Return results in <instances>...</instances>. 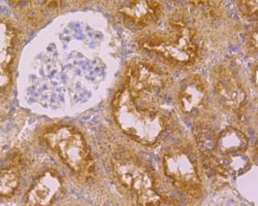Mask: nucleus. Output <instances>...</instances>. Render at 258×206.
<instances>
[{"instance_id":"nucleus-2","label":"nucleus","mask_w":258,"mask_h":206,"mask_svg":"<svg viewBox=\"0 0 258 206\" xmlns=\"http://www.w3.org/2000/svg\"><path fill=\"white\" fill-rule=\"evenodd\" d=\"M168 23L169 33L157 31L149 34L143 38L142 47L175 63H195L203 50V39L199 32L188 26L186 18L180 13L171 15Z\"/></svg>"},{"instance_id":"nucleus-19","label":"nucleus","mask_w":258,"mask_h":206,"mask_svg":"<svg viewBox=\"0 0 258 206\" xmlns=\"http://www.w3.org/2000/svg\"><path fill=\"white\" fill-rule=\"evenodd\" d=\"M248 47L250 50H252L254 53L257 51V29H253L252 32H250L248 37Z\"/></svg>"},{"instance_id":"nucleus-8","label":"nucleus","mask_w":258,"mask_h":206,"mask_svg":"<svg viewBox=\"0 0 258 206\" xmlns=\"http://www.w3.org/2000/svg\"><path fill=\"white\" fill-rule=\"evenodd\" d=\"M162 5L159 2H131L122 6L118 14L123 24L132 30H139L156 23L162 14Z\"/></svg>"},{"instance_id":"nucleus-11","label":"nucleus","mask_w":258,"mask_h":206,"mask_svg":"<svg viewBox=\"0 0 258 206\" xmlns=\"http://www.w3.org/2000/svg\"><path fill=\"white\" fill-rule=\"evenodd\" d=\"M217 165L223 176L238 177L251 168V160L246 152H234L228 154L215 153Z\"/></svg>"},{"instance_id":"nucleus-1","label":"nucleus","mask_w":258,"mask_h":206,"mask_svg":"<svg viewBox=\"0 0 258 206\" xmlns=\"http://www.w3.org/2000/svg\"><path fill=\"white\" fill-rule=\"evenodd\" d=\"M115 120L124 133L136 141L152 146L166 125V119L153 100L136 99L124 87L113 101Z\"/></svg>"},{"instance_id":"nucleus-16","label":"nucleus","mask_w":258,"mask_h":206,"mask_svg":"<svg viewBox=\"0 0 258 206\" xmlns=\"http://www.w3.org/2000/svg\"><path fill=\"white\" fill-rule=\"evenodd\" d=\"M137 195V203L143 206H160L165 205L166 201L157 194L154 189H148L142 191Z\"/></svg>"},{"instance_id":"nucleus-9","label":"nucleus","mask_w":258,"mask_h":206,"mask_svg":"<svg viewBox=\"0 0 258 206\" xmlns=\"http://www.w3.org/2000/svg\"><path fill=\"white\" fill-rule=\"evenodd\" d=\"M62 188L60 176L54 170H47L32 184L26 195V203L33 206H46L53 200Z\"/></svg>"},{"instance_id":"nucleus-18","label":"nucleus","mask_w":258,"mask_h":206,"mask_svg":"<svg viewBox=\"0 0 258 206\" xmlns=\"http://www.w3.org/2000/svg\"><path fill=\"white\" fill-rule=\"evenodd\" d=\"M12 82V73L10 68H2V72H0V88H2L3 92L11 85Z\"/></svg>"},{"instance_id":"nucleus-10","label":"nucleus","mask_w":258,"mask_h":206,"mask_svg":"<svg viewBox=\"0 0 258 206\" xmlns=\"http://www.w3.org/2000/svg\"><path fill=\"white\" fill-rule=\"evenodd\" d=\"M207 97V88L200 75L187 77L180 88L178 101L181 110L185 114H192L199 111Z\"/></svg>"},{"instance_id":"nucleus-12","label":"nucleus","mask_w":258,"mask_h":206,"mask_svg":"<svg viewBox=\"0 0 258 206\" xmlns=\"http://www.w3.org/2000/svg\"><path fill=\"white\" fill-rule=\"evenodd\" d=\"M248 146L246 134L234 127H226L216 136V154L246 152Z\"/></svg>"},{"instance_id":"nucleus-7","label":"nucleus","mask_w":258,"mask_h":206,"mask_svg":"<svg viewBox=\"0 0 258 206\" xmlns=\"http://www.w3.org/2000/svg\"><path fill=\"white\" fill-rule=\"evenodd\" d=\"M213 82L217 98L223 107L229 110H239L246 101V91L226 66L220 65L214 70Z\"/></svg>"},{"instance_id":"nucleus-14","label":"nucleus","mask_w":258,"mask_h":206,"mask_svg":"<svg viewBox=\"0 0 258 206\" xmlns=\"http://www.w3.org/2000/svg\"><path fill=\"white\" fill-rule=\"evenodd\" d=\"M216 134L205 124H200L195 129V137L203 157L212 156L216 153Z\"/></svg>"},{"instance_id":"nucleus-15","label":"nucleus","mask_w":258,"mask_h":206,"mask_svg":"<svg viewBox=\"0 0 258 206\" xmlns=\"http://www.w3.org/2000/svg\"><path fill=\"white\" fill-rule=\"evenodd\" d=\"M20 184L19 168H4L0 173V194L3 197H11Z\"/></svg>"},{"instance_id":"nucleus-13","label":"nucleus","mask_w":258,"mask_h":206,"mask_svg":"<svg viewBox=\"0 0 258 206\" xmlns=\"http://www.w3.org/2000/svg\"><path fill=\"white\" fill-rule=\"evenodd\" d=\"M2 54H0V64L2 68H9L15 58V38L17 32L13 25L7 20L2 21Z\"/></svg>"},{"instance_id":"nucleus-17","label":"nucleus","mask_w":258,"mask_h":206,"mask_svg":"<svg viewBox=\"0 0 258 206\" xmlns=\"http://www.w3.org/2000/svg\"><path fill=\"white\" fill-rule=\"evenodd\" d=\"M236 4H238V9L243 16L247 18L256 16L258 9L257 2H238Z\"/></svg>"},{"instance_id":"nucleus-5","label":"nucleus","mask_w":258,"mask_h":206,"mask_svg":"<svg viewBox=\"0 0 258 206\" xmlns=\"http://www.w3.org/2000/svg\"><path fill=\"white\" fill-rule=\"evenodd\" d=\"M167 74L146 60H136L128 66L126 88L133 98L153 100L154 94L167 85Z\"/></svg>"},{"instance_id":"nucleus-4","label":"nucleus","mask_w":258,"mask_h":206,"mask_svg":"<svg viewBox=\"0 0 258 206\" xmlns=\"http://www.w3.org/2000/svg\"><path fill=\"white\" fill-rule=\"evenodd\" d=\"M165 174L173 180L175 187L191 198L202 194V181L197 165L190 156L181 149L169 151L163 158Z\"/></svg>"},{"instance_id":"nucleus-6","label":"nucleus","mask_w":258,"mask_h":206,"mask_svg":"<svg viewBox=\"0 0 258 206\" xmlns=\"http://www.w3.org/2000/svg\"><path fill=\"white\" fill-rule=\"evenodd\" d=\"M112 163L117 178L125 188L136 194L153 189L155 178L152 170L139 157L129 152H124L113 158Z\"/></svg>"},{"instance_id":"nucleus-3","label":"nucleus","mask_w":258,"mask_h":206,"mask_svg":"<svg viewBox=\"0 0 258 206\" xmlns=\"http://www.w3.org/2000/svg\"><path fill=\"white\" fill-rule=\"evenodd\" d=\"M44 139L63 162L76 172L80 180L86 181L91 177L94 169L93 159L80 132L73 127L61 126L47 131L44 134Z\"/></svg>"}]
</instances>
